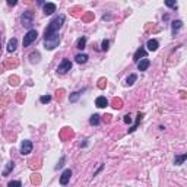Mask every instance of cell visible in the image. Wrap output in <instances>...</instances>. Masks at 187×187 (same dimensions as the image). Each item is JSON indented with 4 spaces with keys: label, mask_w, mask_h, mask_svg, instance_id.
<instances>
[{
    "label": "cell",
    "mask_w": 187,
    "mask_h": 187,
    "mask_svg": "<svg viewBox=\"0 0 187 187\" xmlns=\"http://www.w3.org/2000/svg\"><path fill=\"white\" fill-rule=\"evenodd\" d=\"M3 69H5V67H3V66H2V64H0V73H3V72H5Z\"/></svg>",
    "instance_id": "41"
},
{
    "label": "cell",
    "mask_w": 187,
    "mask_h": 187,
    "mask_svg": "<svg viewBox=\"0 0 187 187\" xmlns=\"http://www.w3.org/2000/svg\"><path fill=\"white\" fill-rule=\"evenodd\" d=\"M18 66V60L16 59H9L6 60V67H16Z\"/></svg>",
    "instance_id": "28"
},
{
    "label": "cell",
    "mask_w": 187,
    "mask_h": 187,
    "mask_svg": "<svg viewBox=\"0 0 187 187\" xmlns=\"http://www.w3.org/2000/svg\"><path fill=\"white\" fill-rule=\"evenodd\" d=\"M9 187H12V186H16V187H21L22 186V183L21 181H9V184H7Z\"/></svg>",
    "instance_id": "35"
},
{
    "label": "cell",
    "mask_w": 187,
    "mask_h": 187,
    "mask_svg": "<svg viewBox=\"0 0 187 187\" xmlns=\"http://www.w3.org/2000/svg\"><path fill=\"white\" fill-rule=\"evenodd\" d=\"M164 3L169 7V9H177L178 7V3H177V0H164Z\"/></svg>",
    "instance_id": "25"
},
{
    "label": "cell",
    "mask_w": 187,
    "mask_h": 187,
    "mask_svg": "<svg viewBox=\"0 0 187 187\" xmlns=\"http://www.w3.org/2000/svg\"><path fill=\"white\" fill-rule=\"evenodd\" d=\"M138 80V75H134V73H132L130 76H127V79H126V84L130 86V85H133L134 82Z\"/></svg>",
    "instance_id": "26"
},
{
    "label": "cell",
    "mask_w": 187,
    "mask_h": 187,
    "mask_svg": "<svg viewBox=\"0 0 187 187\" xmlns=\"http://www.w3.org/2000/svg\"><path fill=\"white\" fill-rule=\"evenodd\" d=\"M25 2H26V3H31V2H32V0H25Z\"/></svg>",
    "instance_id": "42"
},
{
    "label": "cell",
    "mask_w": 187,
    "mask_h": 187,
    "mask_svg": "<svg viewBox=\"0 0 187 187\" xmlns=\"http://www.w3.org/2000/svg\"><path fill=\"white\" fill-rule=\"evenodd\" d=\"M88 54H85V53H79V54H76V57H75V60H76V63H79V64H84V63H86L88 61Z\"/></svg>",
    "instance_id": "14"
},
{
    "label": "cell",
    "mask_w": 187,
    "mask_h": 187,
    "mask_svg": "<svg viewBox=\"0 0 187 187\" xmlns=\"http://www.w3.org/2000/svg\"><path fill=\"white\" fill-rule=\"evenodd\" d=\"M38 5H45V3H44V0H38Z\"/></svg>",
    "instance_id": "40"
},
{
    "label": "cell",
    "mask_w": 187,
    "mask_h": 187,
    "mask_svg": "<svg viewBox=\"0 0 187 187\" xmlns=\"http://www.w3.org/2000/svg\"><path fill=\"white\" fill-rule=\"evenodd\" d=\"M103 168H104V165H101V167H99V168H98L97 171H95V173H94V177H95V175H97L98 173H99V171H101V169H103Z\"/></svg>",
    "instance_id": "39"
},
{
    "label": "cell",
    "mask_w": 187,
    "mask_h": 187,
    "mask_svg": "<svg viewBox=\"0 0 187 187\" xmlns=\"http://www.w3.org/2000/svg\"><path fill=\"white\" fill-rule=\"evenodd\" d=\"M181 26H183V22H181V21H173V22H171V32H173V35H175V32L180 29Z\"/></svg>",
    "instance_id": "16"
},
{
    "label": "cell",
    "mask_w": 187,
    "mask_h": 187,
    "mask_svg": "<svg viewBox=\"0 0 187 187\" xmlns=\"http://www.w3.org/2000/svg\"><path fill=\"white\" fill-rule=\"evenodd\" d=\"M70 177H72V169H64L63 171V174L60 177V184L61 186H66L69 180H70Z\"/></svg>",
    "instance_id": "7"
},
{
    "label": "cell",
    "mask_w": 187,
    "mask_h": 187,
    "mask_svg": "<svg viewBox=\"0 0 187 187\" xmlns=\"http://www.w3.org/2000/svg\"><path fill=\"white\" fill-rule=\"evenodd\" d=\"M95 105H97L98 108H105V107L108 105V101H107L105 97H98L97 99H95Z\"/></svg>",
    "instance_id": "10"
},
{
    "label": "cell",
    "mask_w": 187,
    "mask_h": 187,
    "mask_svg": "<svg viewBox=\"0 0 187 187\" xmlns=\"http://www.w3.org/2000/svg\"><path fill=\"white\" fill-rule=\"evenodd\" d=\"M60 138L63 139V140H66L67 138H73V132L69 129V127H64V129L61 130V133H60Z\"/></svg>",
    "instance_id": "15"
},
{
    "label": "cell",
    "mask_w": 187,
    "mask_h": 187,
    "mask_svg": "<svg viewBox=\"0 0 187 187\" xmlns=\"http://www.w3.org/2000/svg\"><path fill=\"white\" fill-rule=\"evenodd\" d=\"M89 124H91V126H97V124H99V115H98V114H92V115H91Z\"/></svg>",
    "instance_id": "24"
},
{
    "label": "cell",
    "mask_w": 187,
    "mask_h": 187,
    "mask_svg": "<svg viewBox=\"0 0 187 187\" xmlns=\"http://www.w3.org/2000/svg\"><path fill=\"white\" fill-rule=\"evenodd\" d=\"M64 161H66V158H64V157H61V158H60V161H59V164H57V165H56V167H54V169H59V168H61V167L64 165Z\"/></svg>",
    "instance_id": "34"
},
{
    "label": "cell",
    "mask_w": 187,
    "mask_h": 187,
    "mask_svg": "<svg viewBox=\"0 0 187 187\" xmlns=\"http://www.w3.org/2000/svg\"><path fill=\"white\" fill-rule=\"evenodd\" d=\"M146 47H148V50L149 51H157L158 47H159V44H158L157 40H148V42H146Z\"/></svg>",
    "instance_id": "11"
},
{
    "label": "cell",
    "mask_w": 187,
    "mask_h": 187,
    "mask_svg": "<svg viewBox=\"0 0 187 187\" xmlns=\"http://www.w3.org/2000/svg\"><path fill=\"white\" fill-rule=\"evenodd\" d=\"M16 3H18V0H7V5L9 6H16Z\"/></svg>",
    "instance_id": "37"
},
{
    "label": "cell",
    "mask_w": 187,
    "mask_h": 187,
    "mask_svg": "<svg viewBox=\"0 0 187 187\" xmlns=\"http://www.w3.org/2000/svg\"><path fill=\"white\" fill-rule=\"evenodd\" d=\"M40 101H41L42 104H47L51 101V95H42L41 98H40Z\"/></svg>",
    "instance_id": "32"
},
{
    "label": "cell",
    "mask_w": 187,
    "mask_h": 187,
    "mask_svg": "<svg viewBox=\"0 0 187 187\" xmlns=\"http://www.w3.org/2000/svg\"><path fill=\"white\" fill-rule=\"evenodd\" d=\"M70 69H72V63H70V60H69V59H63L61 63L57 66V73L64 75V73H67Z\"/></svg>",
    "instance_id": "5"
},
{
    "label": "cell",
    "mask_w": 187,
    "mask_h": 187,
    "mask_svg": "<svg viewBox=\"0 0 187 187\" xmlns=\"http://www.w3.org/2000/svg\"><path fill=\"white\" fill-rule=\"evenodd\" d=\"M29 61L31 63H38L40 61V53L38 51H32L29 54Z\"/></svg>",
    "instance_id": "23"
},
{
    "label": "cell",
    "mask_w": 187,
    "mask_h": 187,
    "mask_svg": "<svg viewBox=\"0 0 187 187\" xmlns=\"http://www.w3.org/2000/svg\"><path fill=\"white\" fill-rule=\"evenodd\" d=\"M105 86H107V79L101 78L99 80H98V88H99V89H104Z\"/></svg>",
    "instance_id": "31"
},
{
    "label": "cell",
    "mask_w": 187,
    "mask_h": 187,
    "mask_svg": "<svg viewBox=\"0 0 187 187\" xmlns=\"http://www.w3.org/2000/svg\"><path fill=\"white\" fill-rule=\"evenodd\" d=\"M21 21H22V25H24L25 28L31 29V26H32V24H34V12H31V10L24 12L22 13V16H21Z\"/></svg>",
    "instance_id": "3"
},
{
    "label": "cell",
    "mask_w": 187,
    "mask_h": 187,
    "mask_svg": "<svg viewBox=\"0 0 187 187\" xmlns=\"http://www.w3.org/2000/svg\"><path fill=\"white\" fill-rule=\"evenodd\" d=\"M123 120H124V123H126V124H130V123H132V117H130L129 114H126V115H124V119H123Z\"/></svg>",
    "instance_id": "36"
},
{
    "label": "cell",
    "mask_w": 187,
    "mask_h": 187,
    "mask_svg": "<svg viewBox=\"0 0 187 187\" xmlns=\"http://www.w3.org/2000/svg\"><path fill=\"white\" fill-rule=\"evenodd\" d=\"M9 84L12 85V86H16V85L19 84V78H18V76H15V75L10 76V78H9Z\"/></svg>",
    "instance_id": "29"
},
{
    "label": "cell",
    "mask_w": 187,
    "mask_h": 187,
    "mask_svg": "<svg viewBox=\"0 0 187 187\" xmlns=\"http://www.w3.org/2000/svg\"><path fill=\"white\" fill-rule=\"evenodd\" d=\"M111 105H113V108H115V110H121L123 108V101H121L120 98H114L113 103H111Z\"/></svg>",
    "instance_id": "21"
},
{
    "label": "cell",
    "mask_w": 187,
    "mask_h": 187,
    "mask_svg": "<svg viewBox=\"0 0 187 187\" xmlns=\"http://www.w3.org/2000/svg\"><path fill=\"white\" fill-rule=\"evenodd\" d=\"M64 21H66L64 15H59V16H56V18L53 19L49 25H47V28H45V31H44V37L53 35V34H56V32H59V29L64 25Z\"/></svg>",
    "instance_id": "1"
},
{
    "label": "cell",
    "mask_w": 187,
    "mask_h": 187,
    "mask_svg": "<svg viewBox=\"0 0 187 187\" xmlns=\"http://www.w3.org/2000/svg\"><path fill=\"white\" fill-rule=\"evenodd\" d=\"M143 57H146V50L143 49V47H139V49L136 50L134 56H133V61L138 63V61L140 60V59H143Z\"/></svg>",
    "instance_id": "8"
},
{
    "label": "cell",
    "mask_w": 187,
    "mask_h": 187,
    "mask_svg": "<svg viewBox=\"0 0 187 187\" xmlns=\"http://www.w3.org/2000/svg\"><path fill=\"white\" fill-rule=\"evenodd\" d=\"M37 37H38V32H37L35 29H29V31H28V32H26V35L24 37V41H22L24 47H29L31 44L37 40Z\"/></svg>",
    "instance_id": "4"
},
{
    "label": "cell",
    "mask_w": 187,
    "mask_h": 187,
    "mask_svg": "<svg viewBox=\"0 0 187 187\" xmlns=\"http://www.w3.org/2000/svg\"><path fill=\"white\" fill-rule=\"evenodd\" d=\"M108 45H110V41L108 40H104L103 44H101V50H103V51H107V50H108Z\"/></svg>",
    "instance_id": "33"
},
{
    "label": "cell",
    "mask_w": 187,
    "mask_h": 187,
    "mask_svg": "<svg viewBox=\"0 0 187 187\" xmlns=\"http://www.w3.org/2000/svg\"><path fill=\"white\" fill-rule=\"evenodd\" d=\"M143 119V113H138V117H136V123L133 124L130 129H129V133H133L136 129H138V126H139V123H140V120Z\"/></svg>",
    "instance_id": "17"
},
{
    "label": "cell",
    "mask_w": 187,
    "mask_h": 187,
    "mask_svg": "<svg viewBox=\"0 0 187 187\" xmlns=\"http://www.w3.org/2000/svg\"><path fill=\"white\" fill-rule=\"evenodd\" d=\"M32 148H34V145H32V142L31 140H22V143H21V154L22 155H29L31 152H32Z\"/></svg>",
    "instance_id": "6"
},
{
    "label": "cell",
    "mask_w": 187,
    "mask_h": 187,
    "mask_svg": "<svg viewBox=\"0 0 187 187\" xmlns=\"http://www.w3.org/2000/svg\"><path fill=\"white\" fill-rule=\"evenodd\" d=\"M149 64H151V61L148 60L146 57H143V59H140V60L138 61V69L140 72H143V70H146V69L149 67Z\"/></svg>",
    "instance_id": "9"
},
{
    "label": "cell",
    "mask_w": 187,
    "mask_h": 187,
    "mask_svg": "<svg viewBox=\"0 0 187 187\" xmlns=\"http://www.w3.org/2000/svg\"><path fill=\"white\" fill-rule=\"evenodd\" d=\"M186 159H187L186 154H183V155H177V157L174 158V164H175V165H181V164H184Z\"/></svg>",
    "instance_id": "20"
},
{
    "label": "cell",
    "mask_w": 187,
    "mask_h": 187,
    "mask_svg": "<svg viewBox=\"0 0 187 187\" xmlns=\"http://www.w3.org/2000/svg\"><path fill=\"white\" fill-rule=\"evenodd\" d=\"M56 12V5L54 3H45L44 5V13L45 15H51Z\"/></svg>",
    "instance_id": "13"
},
{
    "label": "cell",
    "mask_w": 187,
    "mask_h": 187,
    "mask_svg": "<svg viewBox=\"0 0 187 187\" xmlns=\"http://www.w3.org/2000/svg\"><path fill=\"white\" fill-rule=\"evenodd\" d=\"M80 94H82V91H75V92H72V94L69 95V101H70V103H76L79 99V97H80Z\"/></svg>",
    "instance_id": "18"
},
{
    "label": "cell",
    "mask_w": 187,
    "mask_h": 187,
    "mask_svg": "<svg viewBox=\"0 0 187 187\" xmlns=\"http://www.w3.org/2000/svg\"><path fill=\"white\" fill-rule=\"evenodd\" d=\"M85 47H86V37H80L78 40V42H76V49L84 50Z\"/></svg>",
    "instance_id": "19"
},
{
    "label": "cell",
    "mask_w": 187,
    "mask_h": 187,
    "mask_svg": "<svg viewBox=\"0 0 187 187\" xmlns=\"http://www.w3.org/2000/svg\"><path fill=\"white\" fill-rule=\"evenodd\" d=\"M59 44H60L59 32H56L53 35L44 37V47H45V50H54L56 47H59Z\"/></svg>",
    "instance_id": "2"
},
{
    "label": "cell",
    "mask_w": 187,
    "mask_h": 187,
    "mask_svg": "<svg viewBox=\"0 0 187 187\" xmlns=\"http://www.w3.org/2000/svg\"><path fill=\"white\" fill-rule=\"evenodd\" d=\"M16 47H18V40H16V38L9 40V42H7V51H9V53H13V51L16 50Z\"/></svg>",
    "instance_id": "12"
},
{
    "label": "cell",
    "mask_w": 187,
    "mask_h": 187,
    "mask_svg": "<svg viewBox=\"0 0 187 187\" xmlns=\"http://www.w3.org/2000/svg\"><path fill=\"white\" fill-rule=\"evenodd\" d=\"M13 168H15V164H13V161H9V162H7V165H6V168L3 169V173H2V174L6 177V175H9V173H10Z\"/></svg>",
    "instance_id": "22"
},
{
    "label": "cell",
    "mask_w": 187,
    "mask_h": 187,
    "mask_svg": "<svg viewBox=\"0 0 187 187\" xmlns=\"http://www.w3.org/2000/svg\"><path fill=\"white\" fill-rule=\"evenodd\" d=\"M31 181H32L34 184H40V183H41V177H40V174H38V173H34V174L31 175Z\"/></svg>",
    "instance_id": "27"
},
{
    "label": "cell",
    "mask_w": 187,
    "mask_h": 187,
    "mask_svg": "<svg viewBox=\"0 0 187 187\" xmlns=\"http://www.w3.org/2000/svg\"><path fill=\"white\" fill-rule=\"evenodd\" d=\"M92 19H94V13H91V12H88L85 16H82V21H84V22H89Z\"/></svg>",
    "instance_id": "30"
},
{
    "label": "cell",
    "mask_w": 187,
    "mask_h": 187,
    "mask_svg": "<svg viewBox=\"0 0 187 187\" xmlns=\"http://www.w3.org/2000/svg\"><path fill=\"white\" fill-rule=\"evenodd\" d=\"M24 94H22V92H19V95H18V101L19 103H22V99H24Z\"/></svg>",
    "instance_id": "38"
}]
</instances>
